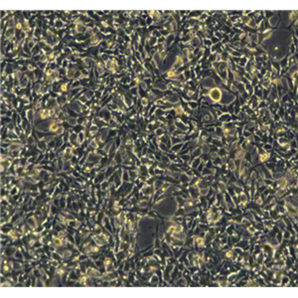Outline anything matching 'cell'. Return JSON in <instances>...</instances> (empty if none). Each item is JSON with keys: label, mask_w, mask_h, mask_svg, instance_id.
Instances as JSON below:
<instances>
[{"label": "cell", "mask_w": 298, "mask_h": 298, "mask_svg": "<svg viewBox=\"0 0 298 298\" xmlns=\"http://www.w3.org/2000/svg\"><path fill=\"white\" fill-rule=\"evenodd\" d=\"M210 96H211V99H212L213 100L219 101L221 100V97H222V93H221V90L219 89H213L212 90L210 91Z\"/></svg>", "instance_id": "obj_1"}]
</instances>
